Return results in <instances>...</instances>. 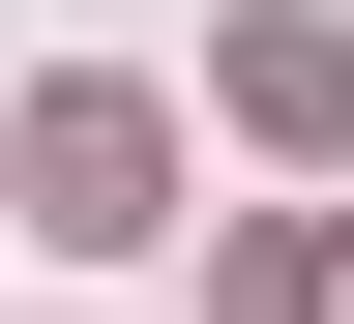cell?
I'll return each instance as SVG.
<instances>
[{
	"instance_id": "6da1fadb",
	"label": "cell",
	"mask_w": 354,
	"mask_h": 324,
	"mask_svg": "<svg viewBox=\"0 0 354 324\" xmlns=\"http://www.w3.org/2000/svg\"><path fill=\"white\" fill-rule=\"evenodd\" d=\"M30 236H177V118L148 88H30Z\"/></svg>"
},
{
	"instance_id": "7a4b0ae2",
	"label": "cell",
	"mask_w": 354,
	"mask_h": 324,
	"mask_svg": "<svg viewBox=\"0 0 354 324\" xmlns=\"http://www.w3.org/2000/svg\"><path fill=\"white\" fill-rule=\"evenodd\" d=\"M236 118H266V148H354V30H325V0L236 30Z\"/></svg>"
},
{
	"instance_id": "3957f363",
	"label": "cell",
	"mask_w": 354,
	"mask_h": 324,
	"mask_svg": "<svg viewBox=\"0 0 354 324\" xmlns=\"http://www.w3.org/2000/svg\"><path fill=\"white\" fill-rule=\"evenodd\" d=\"M236 324H354V236L295 207V236H236Z\"/></svg>"
}]
</instances>
